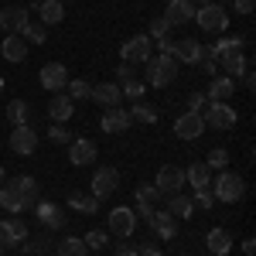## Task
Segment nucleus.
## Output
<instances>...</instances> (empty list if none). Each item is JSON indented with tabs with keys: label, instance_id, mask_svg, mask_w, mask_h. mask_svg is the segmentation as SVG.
Instances as JSON below:
<instances>
[{
	"label": "nucleus",
	"instance_id": "nucleus-1",
	"mask_svg": "<svg viewBox=\"0 0 256 256\" xmlns=\"http://www.w3.org/2000/svg\"><path fill=\"white\" fill-rule=\"evenodd\" d=\"M0 205L7 208V212H28V208H34L38 205V181L31 174H20L14 178L10 184H4L0 188Z\"/></svg>",
	"mask_w": 256,
	"mask_h": 256
},
{
	"label": "nucleus",
	"instance_id": "nucleus-2",
	"mask_svg": "<svg viewBox=\"0 0 256 256\" xmlns=\"http://www.w3.org/2000/svg\"><path fill=\"white\" fill-rule=\"evenodd\" d=\"M205 55L222 62L226 76H242V72L250 68V62H246V55H242V38H218L216 44L205 48Z\"/></svg>",
	"mask_w": 256,
	"mask_h": 256
},
{
	"label": "nucleus",
	"instance_id": "nucleus-3",
	"mask_svg": "<svg viewBox=\"0 0 256 256\" xmlns=\"http://www.w3.org/2000/svg\"><path fill=\"white\" fill-rule=\"evenodd\" d=\"M178 76V62L171 55H150L147 58V72H144V86H150V89H164V86H171Z\"/></svg>",
	"mask_w": 256,
	"mask_h": 256
},
{
	"label": "nucleus",
	"instance_id": "nucleus-4",
	"mask_svg": "<svg viewBox=\"0 0 256 256\" xmlns=\"http://www.w3.org/2000/svg\"><path fill=\"white\" fill-rule=\"evenodd\" d=\"M212 195H216V202H229V205H236L239 198L246 195V181H242V174H236V171H218L216 181H212Z\"/></svg>",
	"mask_w": 256,
	"mask_h": 256
},
{
	"label": "nucleus",
	"instance_id": "nucleus-5",
	"mask_svg": "<svg viewBox=\"0 0 256 256\" xmlns=\"http://www.w3.org/2000/svg\"><path fill=\"white\" fill-rule=\"evenodd\" d=\"M195 24L205 34H226L229 28V10L222 4H205L202 10H195Z\"/></svg>",
	"mask_w": 256,
	"mask_h": 256
},
{
	"label": "nucleus",
	"instance_id": "nucleus-6",
	"mask_svg": "<svg viewBox=\"0 0 256 256\" xmlns=\"http://www.w3.org/2000/svg\"><path fill=\"white\" fill-rule=\"evenodd\" d=\"M28 242V226L20 216H10L0 222V250H18Z\"/></svg>",
	"mask_w": 256,
	"mask_h": 256
},
{
	"label": "nucleus",
	"instance_id": "nucleus-7",
	"mask_svg": "<svg viewBox=\"0 0 256 256\" xmlns=\"http://www.w3.org/2000/svg\"><path fill=\"white\" fill-rule=\"evenodd\" d=\"M202 120H205V126H212V130H232L239 123V113L229 102H212V106L202 113Z\"/></svg>",
	"mask_w": 256,
	"mask_h": 256
},
{
	"label": "nucleus",
	"instance_id": "nucleus-8",
	"mask_svg": "<svg viewBox=\"0 0 256 256\" xmlns=\"http://www.w3.org/2000/svg\"><path fill=\"white\" fill-rule=\"evenodd\" d=\"M134 229H137V212H134L130 205H116V208L110 212V232L126 242V239L134 236Z\"/></svg>",
	"mask_w": 256,
	"mask_h": 256
},
{
	"label": "nucleus",
	"instance_id": "nucleus-9",
	"mask_svg": "<svg viewBox=\"0 0 256 256\" xmlns=\"http://www.w3.org/2000/svg\"><path fill=\"white\" fill-rule=\"evenodd\" d=\"M10 150H14L18 158H28V154L38 150V134H34L31 123H20V126L10 130Z\"/></svg>",
	"mask_w": 256,
	"mask_h": 256
},
{
	"label": "nucleus",
	"instance_id": "nucleus-10",
	"mask_svg": "<svg viewBox=\"0 0 256 256\" xmlns=\"http://www.w3.org/2000/svg\"><path fill=\"white\" fill-rule=\"evenodd\" d=\"M38 82H41V89H48V92H62L68 86V68L62 62H48V65H41Z\"/></svg>",
	"mask_w": 256,
	"mask_h": 256
},
{
	"label": "nucleus",
	"instance_id": "nucleus-11",
	"mask_svg": "<svg viewBox=\"0 0 256 256\" xmlns=\"http://www.w3.org/2000/svg\"><path fill=\"white\" fill-rule=\"evenodd\" d=\"M181 184H188V181H184V168H178V164H164L158 171V181H154L160 195H178Z\"/></svg>",
	"mask_w": 256,
	"mask_h": 256
},
{
	"label": "nucleus",
	"instance_id": "nucleus-12",
	"mask_svg": "<svg viewBox=\"0 0 256 256\" xmlns=\"http://www.w3.org/2000/svg\"><path fill=\"white\" fill-rule=\"evenodd\" d=\"M150 48H154V41L147 38V34H134L130 41H123L120 55H123V62H126V65H134V62H147V58H150V55H154Z\"/></svg>",
	"mask_w": 256,
	"mask_h": 256
},
{
	"label": "nucleus",
	"instance_id": "nucleus-13",
	"mask_svg": "<svg viewBox=\"0 0 256 256\" xmlns=\"http://www.w3.org/2000/svg\"><path fill=\"white\" fill-rule=\"evenodd\" d=\"M28 24H31V10H28L24 4H20V7L10 4V7H4V10H0V28H4L7 34H20Z\"/></svg>",
	"mask_w": 256,
	"mask_h": 256
},
{
	"label": "nucleus",
	"instance_id": "nucleus-14",
	"mask_svg": "<svg viewBox=\"0 0 256 256\" xmlns=\"http://www.w3.org/2000/svg\"><path fill=\"white\" fill-rule=\"evenodd\" d=\"M120 188V171L116 168H96V174H92V198H110L113 192Z\"/></svg>",
	"mask_w": 256,
	"mask_h": 256
},
{
	"label": "nucleus",
	"instance_id": "nucleus-15",
	"mask_svg": "<svg viewBox=\"0 0 256 256\" xmlns=\"http://www.w3.org/2000/svg\"><path fill=\"white\" fill-rule=\"evenodd\" d=\"M205 130H208V126H205L202 113H181V116L174 120V134L181 140H198Z\"/></svg>",
	"mask_w": 256,
	"mask_h": 256
},
{
	"label": "nucleus",
	"instance_id": "nucleus-16",
	"mask_svg": "<svg viewBox=\"0 0 256 256\" xmlns=\"http://www.w3.org/2000/svg\"><path fill=\"white\" fill-rule=\"evenodd\" d=\"M96 158H99V150L89 137H79V140L68 144V160H72L76 168H86V164H92Z\"/></svg>",
	"mask_w": 256,
	"mask_h": 256
},
{
	"label": "nucleus",
	"instance_id": "nucleus-17",
	"mask_svg": "<svg viewBox=\"0 0 256 256\" xmlns=\"http://www.w3.org/2000/svg\"><path fill=\"white\" fill-rule=\"evenodd\" d=\"M164 20H168L171 28L192 24V20H195V4H192V0H171L168 10H164Z\"/></svg>",
	"mask_w": 256,
	"mask_h": 256
},
{
	"label": "nucleus",
	"instance_id": "nucleus-18",
	"mask_svg": "<svg viewBox=\"0 0 256 256\" xmlns=\"http://www.w3.org/2000/svg\"><path fill=\"white\" fill-rule=\"evenodd\" d=\"M34 212H38L41 226H48V229H55V232L65 229V222H68L65 212H62V205H55V202H38V205H34Z\"/></svg>",
	"mask_w": 256,
	"mask_h": 256
},
{
	"label": "nucleus",
	"instance_id": "nucleus-19",
	"mask_svg": "<svg viewBox=\"0 0 256 256\" xmlns=\"http://www.w3.org/2000/svg\"><path fill=\"white\" fill-rule=\"evenodd\" d=\"M205 55V44L195 38H181L174 41V62H184V65H198V58Z\"/></svg>",
	"mask_w": 256,
	"mask_h": 256
},
{
	"label": "nucleus",
	"instance_id": "nucleus-20",
	"mask_svg": "<svg viewBox=\"0 0 256 256\" xmlns=\"http://www.w3.org/2000/svg\"><path fill=\"white\" fill-rule=\"evenodd\" d=\"M99 126L106 130V134H123V130H130V113L126 110H120V106H110L102 120H99Z\"/></svg>",
	"mask_w": 256,
	"mask_h": 256
},
{
	"label": "nucleus",
	"instance_id": "nucleus-21",
	"mask_svg": "<svg viewBox=\"0 0 256 256\" xmlns=\"http://www.w3.org/2000/svg\"><path fill=\"white\" fill-rule=\"evenodd\" d=\"M28 52H31V44L20 38V34H7L4 44H0V55H4L7 62H24V58H28Z\"/></svg>",
	"mask_w": 256,
	"mask_h": 256
},
{
	"label": "nucleus",
	"instance_id": "nucleus-22",
	"mask_svg": "<svg viewBox=\"0 0 256 256\" xmlns=\"http://www.w3.org/2000/svg\"><path fill=\"white\" fill-rule=\"evenodd\" d=\"M72 113H76V102L68 99V92L52 96V102H48V116H52V123H65V120H72Z\"/></svg>",
	"mask_w": 256,
	"mask_h": 256
},
{
	"label": "nucleus",
	"instance_id": "nucleus-23",
	"mask_svg": "<svg viewBox=\"0 0 256 256\" xmlns=\"http://www.w3.org/2000/svg\"><path fill=\"white\" fill-rule=\"evenodd\" d=\"M232 92H236V82L229 79V76H216V79L208 82V102H229L232 99Z\"/></svg>",
	"mask_w": 256,
	"mask_h": 256
},
{
	"label": "nucleus",
	"instance_id": "nucleus-24",
	"mask_svg": "<svg viewBox=\"0 0 256 256\" xmlns=\"http://www.w3.org/2000/svg\"><path fill=\"white\" fill-rule=\"evenodd\" d=\"M205 246H208V253H216V256H229L232 236H229L226 229H208V232H205Z\"/></svg>",
	"mask_w": 256,
	"mask_h": 256
},
{
	"label": "nucleus",
	"instance_id": "nucleus-25",
	"mask_svg": "<svg viewBox=\"0 0 256 256\" xmlns=\"http://www.w3.org/2000/svg\"><path fill=\"white\" fill-rule=\"evenodd\" d=\"M89 99H96V102H102V106L110 110V106H120L123 92H120L116 82H99V86H92V96H89Z\"/></svg>",
	"mask_w": 256,
	"mask_h": 256
},
{
	"label": "nucleus",
	"instance_id": "nucleus-26",
	"mask_svg": "<svg viewBox=\"0 0 256 256\" xmlns=\"http://www.w3.org/2000/svg\"><path fill=\"white\" fill-rule=\"evenodd\" d=\"M38 18H41L44 28L62 24V20H65V4H62V0H44V4H38Z\"/></svg>",
	"mask_w": 256,
	"mask_h": 256
},
{
	"label": "nucleus",
	"instance_id": "nucleus-27",
	"mask_svg": "<svg viewBox=\"0 0 256 256\" xmlns=\"http://www.w3.org/2000/svg\"><path fill=\"white\" fill-rule=\"evenodd\" d=\"M150 229H154L160 239H174V236H178V218L171 216V212H154V218H150Z\"/></svg>",
	"mask_w": 256,
	"mask_h": 256
},
{
	"label": "nucleus",
	"instance_id": "nucleus-28",
	"mask_svg": "<svg viewBox=\"0 0 256 256\" xmlns=\"http://www.w3.org/2000/svg\"><path fill=\"white\" fill-rule=\"evenodd\" d=\"M184 181H188L192 188H208V184H212V171H208V164L198 160V164H192V168H184Z\"/></svg>",
	"mask_w": 256,
	"mask_h": 256
},
{
	"label": "nucleus",
	"instance_id": "nucleus-29",
	"mask_svg": "<svg viewBox=\"0 0 256 256\" xmlns=\"http://www.w3.org/2000/svg\"><path fill=\"white\" fill-rule=\"evenodd\" d=\"M168 212L174 218H192L195 216V202L188 195H181V192H178V195H168Z\"/></svg>",
	"mask_w": 256,
	"mask_h": 256
},
{
	"label": "nucleus",
	"instance_id": "nucleus-30",
	"mask_svg": "<svg viewBox=\"0 0 256 256\" xmlns=\"http://www.w3.org/2000/svg\"><path fill=\"white\" fill-rule=\"evenodd\" d=\"M116 86H120V92H123L126 99H134V102H140L144 92H147V86H144V79H140L137 72H134V76H126V79H120Z\"/></svg>",
	"mask_w": 256,
	"mask_h": 256
},
{
	"label": "nucleus",
	"instance_id": "nucleus-31",
	"mask_svg": "<svg viewBox=\"0 0 256 256\" xmlns=\"http://www.w3.org/2000/svg\"><path fill=\"white\" fill-rule=\"evenodd\" d=\"M68 205H72L76 212H82V216H96L99 212V198L82 195V192H72V195H68Z\"/></svg>",
	"mask_w": 256,
	"mask_h": 256
},
{
	"label": "nucleus",
	"instance_id": "nucleus-32",
	"mask_svg": "<svg viewBox=\"0 0 256 256\" xmlns=\"http://www.w3.org/2000/svg\"><path fill=\"white\" fill-rule=\"evenodd\" d=\"M28 116H31V110H28V102H24V99H10V102H7V120H10L14 126L28 123Z\"/></svg>",
	"mask_w": 256,
	"mask_h": 256
},
{
	"label": "nucleus",
	"instance_id": "nucleus-33",
	"mask_svg": "<svg viewBox=\"0 0 256 256\" xmlns=\"http://www.w3.org/2000/svg\"><path fill=\"white\" fill-rule=\"evenodd\" d=\"M58 256H89V250H86V242L76 236H68V239H62L58 242V250H55Z\"/></svg>",
	"mask_w": 256,
	"mask_h": 256
},
{
	"label": "nucleus",
	"instance_id": "nucleus-34",
	"mask_svg": "<svg viewBox=\"0 0 256 256\" xmlns=\"http://www.w3.org/2000/svg\"><path fill=\"white\" fill-rule=\"evenodd\" d=\"M130 123H158V110H150L147 102H134V110H130Z\"/></svg>",
	"mask_w": 256,
	"mask_h": 256
},
{
	"label": "nucleus",
	"instance_id": "nucleus-35",
	"mask_svg": "<svg viewBox=\"0 0 256 256\" xmlns=\"http://www.w3.org/2000/svg\"><path fill=\"white\" fill-rule=\"evenodd\" d=\"M65 89H68V99H72V102H82V99L92 96V86H89L86 79H72Z\"/></svg>",
	"mask_w": 256,
	"mask_h": 256
},
{
	"label": "nucleus",
	"instance_id": "nucleus-36",
	"mask_svg": "<svg viewBox=\"0 0 256 256\" xmlns=\"http://www.w3.org/2000/svg\"><path fill=\"white\" fill-rule=\"evenodd\" d=\"M20 38L28 41V44H44V38H48V28H44V24H34V20H31V24H28V28L20 31Z\"/></svg>",
	"mask_w": 256,
	"mask_h": 256
},
{
	"label": "nucleus",
	"instance_id": "nucleus-37",
	"mask_svg": "<svg viewBox=\"0 0 256 256\" xmlns=\"http://www.w3.org/2000/svg\"><path fill=\"white\" fill-rule=\"evenodd\" d=\"M134 198H137V205H158V202H160V192L154 188V184H137Z\"/></svg>",
	"mask_w": 256,
	"mask_h": 256
},
{
	"label": "nucleus",
	"instance_id": "nucleus-38",
	"mask_svg": "<svg viewBox=\"0 0 256 256\" xmlns=\"http://www.w3.org/2000/svg\"><path fill=\"white\" fill-rule=\"evenodd\" d=\"M208 171H226L229 168V150L226 147H216V150H208Z\"/></svg>",
	"mask_w": 256,
	"mask_h": 256
},
{
	"label": "nucleus",
	"instance_id": "nucleus-39",
	"mask_svg": "<svg viewBox=\"0 0 256 256\" xmlns=\"http://www.w3.org/2000/svg\"><path fill=\"white\" fill-rule=\"evenodd\" d=\"M147 38L150 41H158V38H171V24L164 18H154L150 20V31H147Z\"/></svg>",
	"mask_w": 256,
	"mask_h": 256
},
{
	"label": "nucleus",
	"instance_id": "nucleus-40",
	"mask_svg": "<svg viewBox=\"0 0 256 256\" xmlns=\"http://www.w3.org/2000/svg\"><path fill=\"white\" fill-rule=\"evenodd\" d=\"M192 202H195V208H205V212H208V208L216 205V195H212V188H195V198H192Z\"/></svg>",
	"mask_w": 256,
	"mask_h": 256
},
{
	"label": "nucleus",
	"instance_id": "nucleus-41",
	"mask_svg": "<svg viewBox=\"0 0 256 256\" xmlns=\"http://www.w3.org/2000/svg\"><path fill=\"white\" fill-rule=\"evenodd\" d=\"M82 242H86V250H102V246H106L110 239H106V232H102V229H89Z\"/></svg>",
	"mask_w": 256,
	"mask_h": 256
},
{
	"label": "nucleus",
	"instance_id": "nucleus-42",
	"mask_svg": "<svg viewBox=\"0 0 256 256\" xmlns=\"http://www.w3.org/2000/svg\"><path fill=\"white\" fill-rule=\"evenodd\" d=\"M48 140H52V144H72V134L65 130V123H52V130H48Z\"/></svg>",
	"mask_w": 256,
	"mask_h": 256
},
{
	"label": "nucleus",
	"instance_id": "nucleus-43",
	"mask_svg": "<svg viewBox=\"0 0 256 256\" xmlns=\"http://www.w3.org/2000/svg\"><path fill=\"white\" fill-rule=\"evenodd\" d=\"M205 102H208L205 92H192V96H188V113H202V110H205Z\"/></svg>",
	"mask_w": 256,
	"mask_h": 256
},
{
	"label": "nucleus",
	"instance_id": "nucleus-44",
	"mask_svg": "<svg viewBox=\"0 0 256 256\" xmlns=\"http://www.w3.org/2000/svg\"><path fill=\"white\" fill-rule=\"evenodd\" d=\"M232 10H236V14H253L256 0H232Z\"/></svg>",
	"mask_w": 256,
	"mask_h": 256
},
{
	"label": "nucleus",
	"instance_id": "nucleus-45",
	"mask_svg": "<svg viewBox=\"0 0 256 256\" xmlns=\"http://www.w3.org/2000/svg\"><path fill=\"white\" fill-rule=\"evenodd\" d=\"M134 212H137V218H144V222L150 226V218H154V212H158V208H154V205H134Z\"/></svg>",
	"mask_w": 256,
	"mask_h": 256
},
{
	"label": "nucleus",
	"instance_id": "nucleus-46",
	"mask_svg": "<svg viewBox=\"0 0 256 256\" xmlns=\"http://www.w3.org/2000/svg\"><path fill=\"white\" fill-rule=\"evenodd\" d=\"M198 65H202V72H205V76H216V72H218L216 58H208V55H202V58H198Z\"/></svg>",
	"mask_w": 256,
	"mask_h": 256
},
{
	"label": "nucleus",
	"instance_id": "nucleus-47",
	"mask_svg": "<svg viewBox=\"0 0 256 256\" xmlns=\"http://www.w3.org/2000/svg\"><path fill=\"white\" fill-rule=\"evenodd\" d=\"M137 256H164V253H160L154 242H140V246H137Z\"/></svg>",
	"mask_w": 256,
	"mask_h": 256
},
{
	"label": "nucleus",
	"instance_id": "nucleus-48",
	"mask_svg": "<svg viewBox=\"0 0 256 256\" xmlns=\"http://www.w3.org/2000/svg\"><path fill=\"white\" fill-rule=\"evenodd\" d=\"M158 48H160V55H171L174 58V41L171 38H158Z\"/></svg>",
	"mask_w": 256,
	"mask_h": 256
},
{
	"label": "nucleus",
	"instance_id": "nucleus-49",
	"mask_svg": "<svg viewBox=\"0 0 256 256\" xmlns=\"http://www.w3.org/2000/svg\"><path fill=\"white\" fill-rule=\"evenodd\" d=\"M242 253H246V256H256V242H253V239H242Z\"/></svg>",
	"mask_w": 256,
	"mask_h": 256
},
{
	"label": "nucleus",
	"instance_id": "nucleus-50",
	"mask_svg": "<svg viewBox=\"0 0 256 256\" xmlns=\"http://www.w3.org/2000/svg\"><path fill=\"white\" fill-rule=\"evenodd\" d=\"M116 256H137V250H130V246H120Z\"/></svg>",
	"mask_w": 256,
	"mask_h": 256
},
{
	"label": "nucleus",
	"instance_id": "nucleus-51",
	"mask_svg": "<svg viewBox=\"0 0 256 256\" xmlns=\"http://www.w3.org/2000/svg\"><path fill=\"white\" fill-rule=\"evenodd\" d=\"M192 4H202V7H205V4H216V0H192Z\"/></svg>",
	"mask_w": 256,
	"mask_h": 256
},
{
	"label": "nucleus",
	"instance_id": "nucleus-52",
	"mask_svg": "<svg viewBox=\"0 0 256 256\" xmlns=\"http://www.w3.org/2000/svg\"><path fill=\"white\" fill-rule=\"evenodd\" d=\"M31 4H34V7H38V4H44V0H31Z\"/></svg>",
	"mask_w": 256,
	"mask_h": 256
},
{
	"label": "nucleus",
	"instance_id": "nucleus-53",
	"mask_svg": "<svg viewBox=\"0 0 256 256\" xmlns=\"http://www.w3.org/2000/svg\"><path fill=\"white\" fill-rule=\"evenodd\" d=\"M4 174H7V171H4V168H0V181H4Z\"/></svg>",
	"mask_w": 256,
	"mask_h": 256
},
{
	"label": "nucleus",
	"instance_id": "nucleus-54",
	"mask_svg": "<svg viewBox=\"0 0 256 256\" xmlns=\"http://www.w3.org/2000/svg\"><path fill=\"white\" fill-rule=\"evenodd\" d=\"M0 92H4V76H0Z\"/></svg>",
	"mask_w": 256,
	"mask_h": 256
},
{
	"label": "nucleus",
	"instance_id": "nucleus-55",
	"mask_svg": "<svg viewBox=\"0 0 256 256\" xmlns=\"http://www.w3.org/2000/svg\"><path fill=\"white\" fill-rule=\"evenodd\" d=\"M0 256H4V250H0Z\"/></svg>",
	"mask_w": 256,
	"mask_h": 256
}]
</instances>
